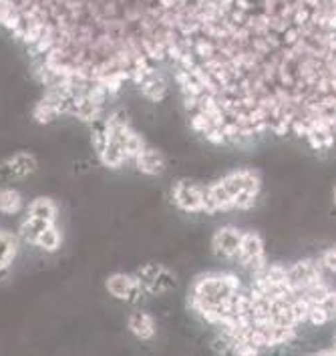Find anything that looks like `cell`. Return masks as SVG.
<instances>
[{
    "mask_svg": "<svg viewBox=\"0 0 336 356\" xmlns=\"http://www.w3.org/2000/svg\"><path fill=\"white\" fill-rule=\"evenodd\" d=\"M173 79L214 145L336 143V0H193Z\"/></svg>",
    "mask_w": 336,
    "mask_h": 356,
    "instance_id": "obj_1",
    "label": "cell"
},
{
    "mask_svg": "<svg viewBox=\"0 0 336 356\" xmlns=\"http://www.w3.org/2000/svg\"><path fill=\"white\" fill-rule=\"evenodd\" d=\"M193 0H0V29L31 53L47 91L91 125L125 85L173 67Z\"/></svg>",
    "mask_w": 336,
    "mask_h": 356,
    "instance_id": "obj_2",
    "label": "cell"
},
{
    "mask_svg": "<svg viewBox=\"0 0 336 356\" xmlns=\"http://www.w3.org/2000/svg\"><path fill=\"white\" fill-rule=\"evenodd\" d=\"M243 284L232 272H206L195 276L187 290L191 312L211 326H225L242 300Z\"/></svg>",
    "mask_w": 336,
    "mask_h": 356,
    "instance_id": "obj_3",
    "label": "cell"
},
{
    "mask_svg": "<svg viewBox=\"0 0 336 356\" xmlns=\"http://www.w3.org/2000/svg\"><path fill=\"white\" fill-rule=\"evenodd\" d=\"M91 143L103 168L121 169L135 161L147 141L123 113H111L91 125Z\"/></svg>",
    "mask_w": 336,
    "mask_h": 356,
    "instance_id": "obj_4",
    "label": "cell"
},
{
    "mask_svg": "<svg viewBox=\"0 0 336 356\" xmlns=\"http://www.w3.org/2000/svg\"><path fill=\"white\" fill-rule=\"evenodd\" d=\"M262 193V175L258 169L238 168L227 171L206 186L207 213L246 211L256 206Z\"/></svg>",
    "mask_w": 336,
    "mask_h": 356,
    "instance_id": "obj_5",
    "label": "cell"
},
{
    "mask_svg": "<svg viewBox=\"0 0 336 356\" xmlns=\"http://www.w3.org/2000/svg\"><path fill=\"white\" fill-rule=\"evenodd\" d=\"M206 186L202 181L182 177L177 181L171 184L169 189V197L171 204L177 207L184 213H207V197H206Z\"/></svg>",
    "mask_w": 336,
    "mask_h": 356,
    "instance_id": "obj_6",
    "label": "cell"
},
{
    "mask_svg": "<svg viewBox=\"0 0 336 356\" xmlns=\"http://www.w3.org/2000/svg\"><path fill=\"white\" fill-rule=\"evenodd\" d=\"M135 276L141 284L143 292L147 294V298L150 296H163V294L177 288V276L173 274V270L168 268L166 264L155 262V260L141 264L135 270Z\"/></svg>",
    "mask_w": 336,
    "mask_h": 356,
    "instance_id": "obj_7",
    "label": "cell"
},
{
    "mask_svg": "<svg viewBox=\"0 0 336 356\" xmlns=\"http://www.w3.org/2000/svg\"><path fill=\"white\" fill-rule=\"evenodd\" d=\"M105 290L111 298L123 302V304H131V306H139L147 298V294L143 292L135 272H113V274H109L105 278Z\"/></svg>",
    "mask_w": 336,
    "mask_h": 356,
    "instance_id": "obj_8",
    "label": "cell"
},
{
    "mask_svg": "<svg viewBox=\"0 0 336 356\" xmlns=\"http://www.w3.org/2000/svg\"><path fill=\"white\" fill-rule=\"evenodd\" d=\"M236 262L248 270L252 276L262 272L268 266V254H266V242L256 229H243L240 252L236 256Z\"/></svg>",
    "mask_w": 336,
    "mask_h": 356,
    "instance_id": "obj_9",
    "label": "cell"
},
{
    "mask_svg": "<svg viewBox=\"0 0 336 356\" xmlns=\"http://www.w3.org/2000/svg\"><path fill=\"white\" fill-rule=\"evenodd\" d=\"M38 159L31 151H17L0 161V177L4 181H22L37 173Z\"/></svg>",
    "mask_w": 336,
    "mask_h": 356,
    "instance_id": "obj_10",
    "label": "cell"
},
{
    "mask_svg": "<svg viewBox=\"0 0 336 356\" xmlns=\"http://www.w3.org/2000/svg\"><path fill=\"white\" fill-rule=\"evenodd\" d=\"M243 229L238 225H222L211 236V252L222 260H236L240 244H242Z\"/></svg>",
    "mask_w": 336,
    "mask_h": 356,
    "instance_id": "obj_11",
    "label": "cell"
},
{
    "mask_svg": "<svg viewBox=\"0 0 336 356\" xmlns=\"http://www.w3.org/2000/svg\"><path fill=\"white\" fill-rule=\"evenodd\" d=\"M127 328L133 337L141 342H150L157 337V320L155 316L143 310V308H135L127 318Z\"/></svg>",
    "mask_w": 336,
    "mask_h": 356,
    "instance_id": "obj_12",
    "label": "cell"
},
{
    "mask_svg": "<svg viewBox=\"0 0 336 356\" xmlns=\"http://www.w3.org/2000/svg\"><path fill=\"white\" fill-rule=\"evenodd\" d=\"M20 236L17 232L0 225V278L15 266L20 252Z\"/></svg>",
    "mask_w": 336,
    "mask_h": 356,
    "instance_id": "obj_13",
    "label": "cell"
},
{
    "mask_svg": "<svg viewBox=\"0 0 336 356\" xmlns=\"http://www.w3.org/2000/svg\"><path fill=\"white\" fill-rule=\"evenodd\" d=\"M131 165L137 169L139 173H143V175L157 177V175H161L168 169V159H166V155L157 149V147L147 145L145 149L135 157V161Z\"/></svg>",
    "mask_w": 336,
    "mask_h": 356,
    "instance_id": "obj_14",
    "label": "cell"
},
{
    "mask_svg": "<svg viewBox=\"0 0 336 356\" xmlns=\"http://www.w3.org/2000/svg\"><path fill=\"white\" fill-rule=\"evenodd\" d=\"M24 206L26 204H24V197L19 189L13 188V186L0 188V213L2 216H8V218L20 216Z\"/></svg>",
    "mask_w": 336,
    "mask_h": 356,
    "instance_id": "obj_15",
    "label": "cell"
},
{
    "mask_svg": "<svg viewBox=\"0 0 336 356\" xmlns=\"http://www.w3.org/2000/svg\"><path fill=\"white\" fill-rule=\"evenodd\" d=\"M141 95L150 101H161L168 95V81H166V73H157V75L145 79L139 87H137Z\"/></svg>",
    "mask_w": 336,
    "mask_h": 356,
    "instance_id": "obj_16",
    "label": "cell"
},
{
    "mask_svg": "<svg viewBox=\"0 0 336 356\" xmlns=\"http://www.w3.org/2000/svg\"><path fill=\"white\" fill-rule=\"evenodd\" d=\"M318 355H336V332H335V338H333V346H330L328 350H320Z\"/></svg>",
    "mask_w": 336,
    "mask_h": 356,
    "instance_id": "obj_17",
    "label": "cell"
},
{
    "mask_svg": "<svg viewBox=\"0 0 336 356\" xmlns=\"http://www.w3.org/2000/svg\"><path fill=\"white\" fill-rule=\"evenodd\" d=\"M333 202H335V206H336V186L335 189H333Z\"/></svg>",
    "mask_w": 336,
    "mask_h": 356,
    "instance_id": "obj_18",
    "label": "cell"
}]
</instances>
